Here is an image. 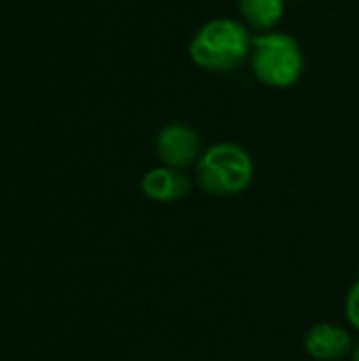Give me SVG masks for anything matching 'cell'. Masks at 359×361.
<instances>
[{
    "label": "cell",
    "instance_id": "6da1fadb",
    "mask_svg": "<svg viewBox=\"0 0 359 361\" xmlns=\"http://www.w3.org/2000/svg\"><path fill=\"white\" fill-rule=\"evenodd\" d=\"M190 59L209 72H231L252 51V38L235 19H214L199 27L190 40Z\"/></svg>",
    "mask_w": 359,
    "mask_h": 361
},
{
    "label": "cell",
    "instance_id": "7a4b0ae2",
    "mask_svg": "<svg viewBox=\"0 0 359 361\" xmlns=\"http://www.w3.org/2000/svg\"><path fill=\"white\" fill-rule=\"evenodd\" d=\"M254 178L252 157L237 144L222 142L209 146L197 163L199 186L214 197H233L243 192Z\"/></svg>",
    "mask_w": 359,
    "mask_h": 361
},
{
    "label": "cell",
    "instance_id": "3957f363",
    "mask_svg": "<svg viewBox=\"0 0 359 361\" xmlns=\"http://www.w3.org/2000/svg\"><path fill=\"white\" fill-rule=\"evenodd\" d=\"M252 70L267 87L286 89L300 78L305 70V55L290 34H258L252 38Z\"/></svg>",
    "mask_w": 359,
    "mask_h": 361
},
{
    "label": "cell",
    "instance_id": "277c9868",
    "mask_svg": "<svg viewBox=\"0 0 359 361\" xmlns=\"http://www.w3.org/2000/svg\"><path fill=\"white\" fill-rule=\"evenodd\" d=\"M157 154L165 167L186 169L199 159V135L182 123L165 125L157 135Z\"/></svg>",
    "mask_w": 359,
    "mask_h": 361
},
{
    "label": "cell",
    "instance_id": "5b68a950",
    "mask_svg": "<svg viewBox=\"0 0 359 361\" xmlns=\"http://www.w3.org/2000/svg\"><path fill=\"white\" fill-rule=\"evenodd\" d=\"M351 336L334 324H315L305 336V351L317 361H336L351 351Z\"/></svg>",
    "mask_w": 359,
    "mask_h": 361
},
{
    "label": "cell",
    "instance_id": "8992f818",
    "mask_svg": "<svg viewBox=\"0 0 359 361\" xmlns=\"http://www.w3.org/2000/svg\"><path fill=\"white\" fill-rule=\"evenodd\" d=\"M142 192L159 203H174L184 199L190 192V182L188 178L174 167H157L150 169L142 178Z\"/></svg>",
    "mask_w": 359,
    "mask_h": 361
},
{
    "label": "cell",
    "instance_id": "52a82bcc",
    "mask_svg": "<svg viewBox=\"0 0 359 361\" xmlns=\"http://www.w3.org/2000/svg\"><path fill=\"white\" fill-rule=\"evenodd\" d=\"M241 15L258 30L273 27L284 15V0H237Z\"/></svg>",
    "mask_w": 359,
    "mask_h": 361
},
{
    "label": "cell",
    "instance_id": "ba28073f",
    "mask_svg": "<svg viewBox=\"0 0 359 361\" xmlns=\"http://www.w3.org/2000/svg\"><path fill=\"white\" fill-rule=\"evenodd\" d=\"M345 311H347V319L353 328L359 330V279L351 286L349 294H347V305H345Z\"/></svg>",
    "mask_w": 359,
    "mask_h": 361
},
{
    "label": "cell",
    "instance_id": "9c48e42d",
    "mask_svg": "<svg viewBox=\"0 0 359 361\" xmlns=\"http://www.w3.org/2000/svg\"><path fill=\"white\" fill-rule=\"evenodd\" d=\"M353 361H359V345L355 347V351H353Z\"/></svg>",
    "mask_w": 359,
    "mask_h": 361
}]
</instances>
